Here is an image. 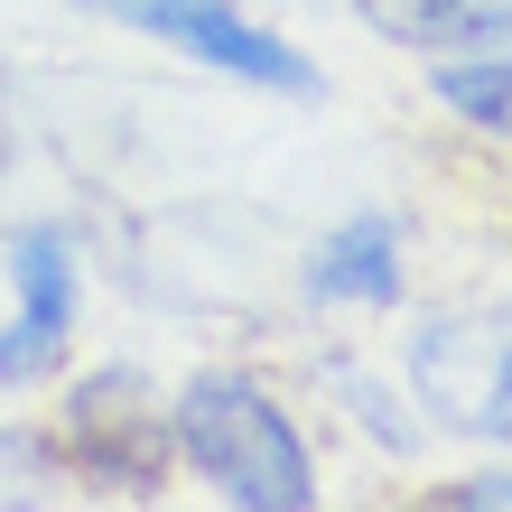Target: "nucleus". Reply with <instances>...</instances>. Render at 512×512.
Wrapping results in <instances>:
<instances>
[{
  "mask_svg": "<svg viewBox=\"0 0 512 512\" xmlns=\"http://www.w3.org/2000/svg\"><path fill=\"white\" fill-rule=\"evenodd\" d=\"M177 466H196L233 512H317V457L308 429L289 419V401L252 373L205 364L177 382Z\"/></svg>",
  "mask_w": 512,
  "mask_h": 512,
  "instance_id": "obj_1",
  "label": "nucleus"
},
{
  "mask_svg": "<svg viewBox=\"0 0 512 512\" xmlns=\"http://www.w3.org/2000/svg\"><path fill=\"white\" fill-rule=\"evenodd\" d=\"M75 457L84 494H122V503H159L168 466H177V419L159 401V382L140 364H94L84 382H66V419H56Z\"/></svg>",
  "mask_w": 512,
  "mask_h": 512,
  "instance_id": "obj_2",
  "label": "nucleus"
},
{
  "mask_svg": "<svg viewBox=\"0 0 512 512\" xmlns=\"http://www.w3.org/2000/svg\"><path fill=\"white\" fill-rule=\"evenodd\" d=\"M84 10L112 19V28H131V38L177 47L205 75L252 84V94H289V103H317L326 94V66L298 38H280L270 19H252L243 0H84Z\"/></svg>",
  "mask_w": 512,
  "mask_h": 512,
  "instance_id": "obj_3",
  "label": "nucleus"
},
{
  "mask_svg": "<svg viewBox=\"0 0 512 512\" xmlns=\"http://www.w3.org/2000/svg\"><path fill=\"white\" fill-rule=\"evenodd\" d=\"M0 270H10V317H0V382L28 391L66 364L75 317H84V243L66 215H28L0 243Z\"/></svg>",
  "mask_w": 512,
  "mask_h": 512,
  "instance_id": "obj_4",
  "label": "nucleus"
},
{
  "mask_svg": "<svg viewBox=\"0 0 512 512\" xmlns=\"http://www.w3.org/2000/svg\"><path fill=\"white\" fill-rule=\"evenodd\" d=\"M503 354H512V308H503V298L419 317V336H410V391H419V410L466 438L475 410H485V391H494V373H503Z\"/></svg>",
  "mask_w": 512,
  "mask_h": 512,
  "instance_id": "obj_5",
  "label": "nucleus"
},
{
  "mask_svg": "<svg viewBox=\"0 0 512 512\" xmlns=\"http://www.w3.org/2000/svg\"><path fill=\"white\" fill-rule=\"evenodd\" d=\"M410 289V261H401V215H382V205H354L345 224H326L308 261H298V298L308 308H401Z\"/></svg>",
  "mask_w": 512,
  "mask_h": 512,
  "instance_id": "obj_6",
  "label": "nucleus"
},
{
  "mask_svg": "<svg viewBox=\"0 0 512 512\" xmlns=\"http://www.w3.org/2000/svg\"><path fill=\"white\" fill-rule=\"evenodd\" d=\"M429 94L447 122L485 131V140H512V47H466V56H438L429 66Z\"/></svg>",
  "mask_w": 512,
  "mask_h": 512,
  "instance_id": "obj_7",
  "label": "nucleus"
},
{
  "mask_svg": "<svg viewBox=\"0 0 512 512\" xmlns=\"http://www.w3.org/2000/svg\"><path fill=\"white\" fill-rule=\"evenodd\" d=\"M75 494V457L66 438L38 429V419H0V512H38Z\"/></svg>",
  "mask_w": 512,
  "mask_h": 512,
  "instance_id": "obj_8",
  "label": "nucleus"
},
{
  "mask_svg": "<svg viewBox=\"0 0 512 512\" xmlns=\"http://www.w3.org/2000/svg\"><path fill=\"white\" fill-rule=\"evenodd\" d=\"M354 19H364L373 38L410 47V56H466V47H485L475 0H354Z\"/></svg>",
  "mask_w": 512,
  "mask_h": 512,
  "instance_id": "obj_9",
  "label": "nucleus"
},
{
  "mask_svg": "<svg viewBox=\"0 0 512 512\" xmlns=\"http://www.w3.org/2000/svg\"><path fill=\"white\" fill-rule=\"evenodd\" d=\"M326 382H336L345 401H354V429H364V438H382L391 457H410V447H419V419H401V391H382L373 373H354V364H326Z\"/></svg>",
  "mask_w": 512,
  "mask_h": 512,
  "instance_id": "obj_10",
  "label": "nucleus"
},
{
  "mask_svg": "<svg viewBox=\"0 0 512 512\" xmlns=\"http://www.w3.org/2000/svg\"><path fill=\"white\" fill-rule=\"evenodd\" d=\"M438 503H457V512H512V466L457 475V485H438Z\"/></svg>",
  "mask_w": 512,
  "mask_h": 512,
  "instance_id": "obj_11",
  "label": "nucleus"
},
{
  "mask_svg": "<svg viewBox=\"0 0 512 512\" xmlns=\"http://www.w3.org/2000/svg\"><path fill=\"white\" fill-rule=\"evenodd\" d=\"M466 438L512 447V354H503V373H494V391H485V410H475V429H466Z\"/></svg>",
  "mask_w": 512,
  "mask_h": 512,
  "instance_id": "obj_12",
  "label": "nucleus"
},
{
  "mask_svg": "<svg viewBox=\"0 0 512 512\" xmlns=\"http://www.w3.org/2000/svg\"><path fill=\"white\" fill-rule=\"evenodd\" d=\"M19 159V94H10V75H0V177H10Z\"/></svg>",
  "mask_w": 512,
  "mask_h": 512,
  "instance_id": "obj_13",
  "label": "nucleus"
},
{
  "mask_svg": "<svg viewBox=\"0 0 512 512\" xmlns=\"http://www.w3.org/2000/svg\"><path fill=\"white\" fill-rule=\"evenodd\" d=\"M475 28H485V47L512 38V0H475Z\"/></svg>",
  "mask_w": 512,
  "mask_h": 512,
  "instance_id": "obj_14",
  "label": "nucleus"
}]
</instances>
